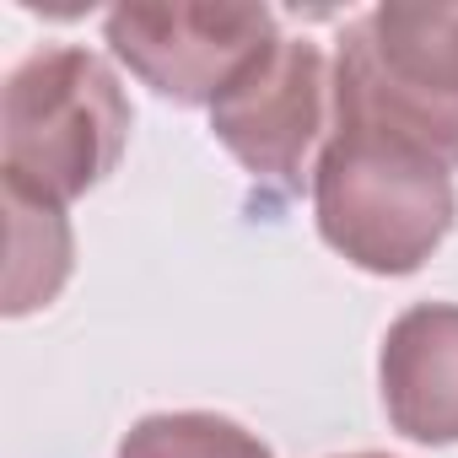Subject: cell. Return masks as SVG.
<instances>
[{"label":"cell","instance_id":"1","mask_svg":"<svg viewBox=\"0 0 458 458\" xmlns=\"http://www.w3.org/2000/svg\"><path fill=\"white\" fill-rule=\"evenodd\" d=\"M318 238L367 276H415L458 221L453 167L410 135L335 108L313 167Z\"/></svg>","mask_w":458,"mask_h":458},{"label":"cell","instance_id":"2","mask_svg":"<svg viewBox=\"0 0 458 458\" xmlns=\"http://www.w3.org/2000/svg\"><path fill=\"white\" fill-rule=\"evenodd\" d=\"M130 124L108 60L76 44L33 49L0 92V183L71 205L119 167Z\"/></svg>","mask_w":458,"mask_h":458},{"label":"cell","instance_id":"3","mask_svg":"<svg viewBox=\"0 0 458 458\" xmlns=\"http://www.w3.org/2000/svg\"><path fill=\"white\" fill-rule=\"evenodd\" d=\"M335 108L377 119L458 167V6L388 0L340 33Z\"/></svg>","mask_w":458,"mask_h":458},{"label":"cell","instance_id":"4","mask_svg":"<svg viewBox=\"0 0 458 458\" xmlns=\"http://www.w3.org/2000/svg\"><path fill=\"white\" fill-rule=\"evenodd\" d=\"M335 76L313 38H276L210 108L216 140L254 178L265 205H286L302 189L308 157L329 140Z\"/></svg>","mask_w":458,"mask_h":458},{"label":"cell","instance_id":"5","mask_svg":"<svg viewBox=\"0 0 458 458\" xmlns=\"http://www.w3.org/2000/svg\"><path fill=\"white\" fill-rule=\"evenodd\" d=\"M108 49L140 76L157 98L183 108H216L276 38L281 22L270 6H114L103 17Z\"/></svg>","mask_w":458,"mask_h":458},{"label":"cell","instance_id":"6","mask_svg":"<svg viewBox=\"0 0 458 458\" xmlns=\"http://www.w3.org/2000/svg\"><path fill=\"white\" fill-rule=\"evenodd\" d=\"M377 383L399 437L426 447L458 442V302L404 308L383 335Z\"/></svg>","mask_w":458,"mask_h":458},{"label":"cell","instance_id":"7","mask_svg":"<svg viewBox=\"0 0 458 458\" xmlns=\"http://www.w3.org/2000/svg\"><path fill=\"white\" fill-rule=\"evenodd\" d=\"M6 233H12L6 313L28 318V313L49 308L60 297V286L71 281V265H76L71 221H65V205L6 183Z\"/></svg>","mask_w":458,"mask_h":458},{"label":"cell","instance_id":"8","mask_svg":"<svg viewBox=\"0 0 458 458\" xmlns=\"http://www.w3.org/2000/svg\"><path fill=\"white\" fill-rule=\"evenodd\" d=\"M119 458H276L265 437H254L249 426L210 415V410H167V415H140L124 442Z\"/></svg>","mask_w":458,"mask_h":458},{"label":"cell","instance_id":"9","mask_svg":"<svg viewBox=\"0 0 458 458\" xmlns=\"http://www.w3.org/2000/svg\"><path fill=\"white\" fill-rule=\"evenodd\" d=\"M351 458H388V453H351Z\"/></svg>","mask_w":458,"mask_h":458}]
</instances>
